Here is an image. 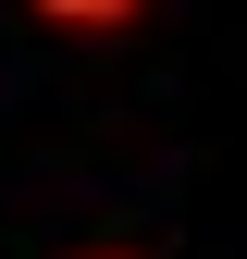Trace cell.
<instances>
[{"mask_svg":"<svg viewBox=\"0 0 247 259\" xmlns=\"http://www.w3.org/2000/svg\"><path fill=\"white\" fill-rule=\"evenodd\" d=\"M37 13H50V25H74V37H111V25H136V13H148V0H37Z\"/></svg>","mask_w":247,"mask_h":259,"instance_id":"obj_1","label":"cell"},{"mask_svg":"<svg viewBox=\"0 0 247 259\" xmlns=\"http://www.w3.org/2000/svg\"><path fill=\"white\" fill-rule=\"evenodd\" d=\"M87 259H111V247H87Z\"/></svg>","mask_w":247,"mask_h":259,"instance_id":"obj_2","label":"cell"}]
</instances>
